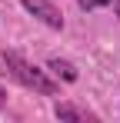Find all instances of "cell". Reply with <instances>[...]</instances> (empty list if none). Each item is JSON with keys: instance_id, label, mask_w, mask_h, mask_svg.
Segmentation results:
<instances>
[{"instance_id": "1", "label": "cell", "mask_w": 120, "mask_h": 123, "mask_svg": "<svg viewBox=\"0 0 120 123\" xmlns=\"http://www.w3.org/2000/svg\"><path fill=\"white\" fill-rule=\"evenodd\" d=\"M3 67H7V73H10L13 80H20L23 86L37 90V93H43V97H57V90H60V86L50 80L43 70H37L33 63H27V60L17 53V50H7V53H3Z\"/></svg>"}, {"instance_id": "2", "label": "cell", "mask_w": 120, "mask_h": 123, "mask_svg": "<svg viewBox=\"0 0 120 123\" xmlns=\"http://www.w3.org/2000/svg\"><path fill=\"white\" fill-rule=\"evenodd\" d=\"M37 20H43L47 27H53V30H63V13H60L57 7L50 3V0H20Z\"/></svg>"}, {"instance_id": "3", "label": "cell", "mask_w": 120, "mask_h": 123, "mask_svg": "<svg viewBox=\"0 0 120 123\" xmlns=\"http://www.w3.org/2000/svg\"><path fill=\"white\" fill-rule=\"evenodd\" d=\"M57 117L60 120H93V113L80 110V106H73V103H57Z\"/></svg>"}, {"instance_id": "4", "label": "cell", "mask_w": 120, "mask_h": 123, "mask_svg": "<svg viewBox=\"0 0 120 123\" xmlns=\"http://www.w3.org/2000/svg\"><path fill=\"white\" fill-rule=\"evenodd\" d=\"M50 70H53V73H60L67 83L77 80V67H73V63H67V60H57V57H53V60H50Z\"/></svg>"}, {"instance_id": "5", "label": "cell", "mask_w": 120, "mask_h": 123, "mask_svg": "<svg viewBox=\"0 0 120 123\" xmlns=\"http://www.w3.org/2000/svg\"><path fill=\"white\" fill-rule=\"evenodd\" d=\"M80 10H97V7H107V3H113V0H77Z\"/></svg>"}, {"instance_id": "6", "label": "cell", "mask_w": 120, "mask_h": 123, "mask_svg": "<svg viewBox=\"0 0 120 123\" xmlns=\"http://www.w3.org/2000/svg\"><path fill=\"white\" fill-rule=\"evenodd\" d=\"M0 103H7V90H0Z\"/></svg>"}, {"instance_id": "7", "label": "cell", "mask_w": 120, "mask_h": 123, "mask_svg": "<svg viewBox=\"0 0 120 123\" xmlns=\"http://www.w3.org/2000/svg\"><path fill=\"white\" fill-rule=\"evenodd\" d=\"M113 7H117V17H120V0H113Z\"/></svg>"}, {"instance_id": "8", "label": "cell", "mask_w": 120, "mask_h": 123, "mask_svg": "<svg viewBox=\"0 0 120 123\" xmlns=\"http://www.w3.org/2000/svg\"><path fill=\"white\" fill-rule=\"evenodd\" d=\"M0 73H7V70H0Z\"/></svg>"}]
</instances>
